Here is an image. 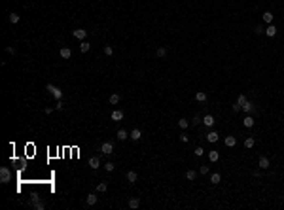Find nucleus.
I'll use <instances>...</instances> for the list:
<instances>
[{
	"label": "nucleus",
	"mask_w": 284,
	"mask_h": 210,
	"mask_svg": "<svg viewBox=\"0 0 284 210\" xmlns=\"http://www.w3.org/2000/svg\"><path fill=\"white\" fill-rule=\"evenodd\" d=\"M19 19H21V17H19L17 14H9V15H8V21H9V23H12V25L19 23Z\"/></svg>",
	"instance_id": "obj_22"
},
{
	"label": "nucleus",
	"mask_w": 284,
	"mask_h": 210,
	"mask_svg": "<svg viewBox=\"0 0 284 210\" xmlns=\"http://www.w3.org/2000/svg\"><path fill=\"white\" fill-rule=\"evenodd\" d=\"M106 189H108V186H106V184H99V186H97V191H99V193H104V191H106Z\"/></svg>",
	"instance_id": "obj_32"
},
{
	"label": "nucleus",
	"mask_w": 284,
	"mask_h": 210,
	"mask_svg": "<svg viewBox=\"0 0 284 210\" xmlns=\"http://www.w3.org/2000/svg\"><path fill=\"white\" fill-rule=\"evenodd\" d=\"M63 101H57V106H55V108H57V110H63Z\"/></svg>",
	"instance_id": "obj_43"
},
{
	"label": "nucleus",
	"mask_w": 284,
	"mask_h": 210,
	"mask_svg": "<svg viewBox=\"0 0 284 210\" xmlns=\"http://www.w3.org/2000/svg\"><path fill=\"white\" fill-rule=\"evenodd\" d=\"M32 206H34L36 210H44V208H45V206H44V203H36V205H32Z\"/></svg>",
	"instance_id": "obj_40"
},
{
	"label": "nucleus",
	"mask_w": 284,
	"mask_h": 210,
	"mask_svg": "<svg viewBox=\"0 0 284 210\" xmlns=\"http://www.w3.org/2000/svg\"><path fill=\"white\" fill-rule=\"evenodd\" d=\"M208 159H210L212 163H216V161L220 159V153H218V151H208Z\"/></svg>",
	"instance_id": "obj_23"
},
{
	"label": "nucleus",
	"mask_w": 284,
	"mask_h": 210,
	"mask_svg": "<svg viewBox=\"0 0 284 210\" xmlns=\"http://www.w3.org/2000/svg\"><path fill=\"white\" fill-rule=\"evenodd\" d=\"M89 49H91V46L87 44V42H83V40H81V44H80V51H81V53H87Z\"/></svg>",
	"instance_id": "obj_26"
},
{
	"label": "nucleus",
	"mask_w": 284,
	"mask_h": 210,
	"mask_svg": "<svg viewBox=\"0 0 284 210\" xmlns=\"http://www.w3.org/2000/svg\"><path fill=\"white\" fill-rule=\"evenodd\" d=\"M117 138H119V140H125V138H129V132H127L125 129H119V131H117Z\"/></svg>",
	"instance_id": "obj_24"
},
{
	"label": "nucleus",
	"mask_w": 284,
	"mask_h": 210,
	"mask_svg": "<svg viewBox=\"0 0 284 210\" xmlns=\"http://www.w3.org/2000/svg\"><path fill=\"white\" fill-rule=\"evenodd\" d=\"M36 203H40V197H38V195H32L31 197V205H36Z\"/></svg>",
	"instance_id": "obj_37"
},
{
	"label": "nucleus",
	"mask_w": 284,
	"mask_h": 210,
	"mask_svg": "<svg viewBox=\"0 0 284 210\" xmlns=\"http://www.w3.org/2000/svg\"><path fill=\"white\" fill-rule=\"evenodd\" d=\"M258 167H260V169H269V159H267V157H260Z\"/></svg>",
	"instance_id": "obj_13"
},
{
	"label": "nucleus",
	"mask_w": 284,
	"mask_h": 210,
	"mask_svg": "<svg viewBox=\"0 0 284 210\" xmlns=\"http://www.w3.org/2000/svg\"><path fill=\"white\" fill-rule=\"evenodd\" d=\"M218 138H220V134H218L216 131H210V132L207 134V140H208V142H218Z\"/></svg>",
	"instance_id": "obj_12"
},
{
	"label": "nucleus",
	"mask_w": 284,
	"mask_h": 210,
	"mask_svg": "<svg viewBox=\"0 0 284 210\" xmlns=\"http://www.w3.org/2000/svg\"><path fill=\"white\" fill-rule=\"evenodd\" d=\"M178 127H180V129H188L189 127V121H188V119H178Z\"/></svg>",
	"instance_id": "obj_28"
},
{
	"label": "nucleus",
	"mask_w": 284,
	"mask_h": 210,
	"mask_svg": "<svg viewBox=\"0 0 284 210\" xmlns=\"http://www.w3.org/2000/svg\"><path fill=\"white\" fill-rule=\"evenodd\" d=\"M244 102H246V97H244V95H239V97H237V104H239V106H243Z\"/></svg>",
	"instance_id": "obj_33"
},
{
	"label": "nucleus",
	"mask_w": 284,
	"mask_h": 210,
	"mask_svg": "<svg viewBox=\"0 0 284 210\" xmlns=\"http://www.w3.org/2000/svg\"><path fill=\"white\" fill-rule=\"evenodd\" d=\"M104 53L108 55V57H112V55H114V47L112 46H106V47H104Z\"/></svg>",
	"instance_id": "obj_34"
},
{
	"label": "nucleus",
	"mask_w": 284,
	"mask_h": 210,
	"mask_svg": "<svg viewBox=\"0 0 284 210\" xmlns=\"http://www.w3.org/2000/svg\"><path fill=\"white\" fill-rule=\"evenodd\" d=\"M277 30H279V28L275 27V25H267V28H265V34L269 38H273V36H277Z\"/></svg>",
	"instance_id": "obj_5"
},
{
	"label": "nucleus",
	"mask_w": 284,
	"mask_h": 210,
	"mask_svg": "<svg viewBox=\"0 0 284 210\" xmlns=\"http://www.w3.org/2000/svg\"><path fill=\"white\" fill-rule=\"evenodd\" d=\"M195 155H197V157L205 155V150H203V148H201V146H199V148H195Z\"/></svg>",
	"instance_id": "obj_35"
},
{
	"label": "nucleus",
	"mask_w": 284,
	"mask_h": 210,
	"mask_svg": "<svg viewBox=\"0 0 284 210\" xmlns=\"http://www.w3.org/2000/svg\"><path fill=\"white\" fill-rule=\"evenodd\" d=\"M244 148H254V138L248 136L246 140H244Z\"/></svg>",
	"instance_id": "obj_30"
},
{
	"label": "nucleus",
	"mask_w": 284,
	"mask_h": 210,
	"mask_svg": "<svg viewBox=\"0 0 284 210\" xmlns=\"http://www.w3.org/2000/svg\"><path fill=\"white\" fill-rule=\"evenodd\" d=\"M254 32H256V34H262V32H265V28H263L262 25H258V27L254 28Z\"/></svg>",
	"instance_id": "obj_38"
},
{
	"label": "nucleus",
	"mask_w": 284,
	"mask_h": 210,
	"mask_svg": "<svg viewBox=\"0 0 284 210\" xmlns=\"http://www.w3.org/2000/svg\"><path fill=\"white\" fill-rule=\"evenodd\" d=\"M110 117H112L114 121H121V119H123V112H121V110H114Z\"/></svg>",
	"instance_id": "obj_8"
},
{
	"label": "nucleus",
	"mask_w": 284,
	"mask_h": 210,
	"mask_svg": "<svg viewBox=\"0 0 284 210\" xmlns=\"http://www.w3.org/2000/svg\"><path fill=\"white\" fill-rule=\"evenodd\" d=\"M89 167L93 170H97L100 167V159H99V157H91V159H89Z\"/></svg>",
	"instance_id": "obj_7"
},
{
	"label": "nucleus",
	"mask_w": 284,
	"mask_h": 210,
	"mask_svg": "<svg viewBox=\"0 0 284 210\" xmlns=\"http://www.w3.org/2000/svg\"><path fill=\"white\" fill-rule=\"evenodd\" d=\"M180 140H182V142H188V140H189V136L186 134V132H182V134H180Z\"/></svg>",
	"instance_id": "obj_41"
},
{
	"label": "nucleus",
	"mask_w": 284,
	"mask_h": 210,
	"mask_svg": "<svg viewBox=\"0 0 284 210\" xmlns=\"http://www.w3.org/2000/svg\"><path fill=\"white\" fill-rule=\"evenodd\" d=\"M6 51H8V53H12V55H14V53H15V47H12V46H9V47H6Z\"/></svg>",
	"instance_id": "obj_44"
},
{
	"label": "nucleus",
	"mask_w": 284,
	"mask_h": 210,
	"mask_svg": "<svg viewBox=\"0 0 284 210\" xmlns=\"http://www.w3.org/2000/svg\"><path fill=\"white\" fill-rule=\"evenodd\" d=\"M59 55H61L63 59H70V57H72V49H70V47H63V49L59 51Z\"/></svg>",
	"instance_id": "obj_6"
},
{
	"label": "nucleus",
	"mask_w": 284,
	"mask_h": 210,
	"mask_svg": "<svg viewBox=\"0 0 284 210\" xmlns=\"http://www.w3.org/2000/svg\"><path fill=\"white\" fill-rule=\"evenodd\" d=\"M262 17H263V21H265L267 25H271V23H273V14H271V11H265V14H263Z\"/></svg>",
	"instance_id": "obj_21"
},
{
	"label": "nucleus",
	"mask_w": 284,
	"mask_h": 210,
	"mask_svg": "<svg viewBox=\"0 0 284 210\" xmlns=\"http://www.w3.org/2000/svg\"><path fill=\"white\" fill-rule=\"evenodd\" d=\"M138 206H140V201L136 199V197L129 199V208H133V210H135V208H138Z\"/></svg>",
	"instance_id": "obj_16"
},
{
	"label": "nucleus",
	"mask_w": 284,
	"mask_h": 210,
	"mask_svg": "<svg viewBox=\"0 0 284 210\" xmlns=\"http://www.w3.org/2000/svg\"><path fill=\"white\" fill-rule=\"evenodd\" d=\"M186 178L188 180H195L197 178V172H195V170H188V172H186Z\"/></svg>",
	"instance_id": "obj_29"
},
{
	"label": "nucleus",
	"mask_w": 284,
	"mask_h": 210,
	"mask_svg": "<svg viewBox=\"0 0 284 210\" xmlns=\"http://www.w3.org/2000/svg\"><path fill=\"white\" fill-rule=\"evenodd\" d=\"M72 36L78 38V40H85V38H87V30H85V28H76V30L72 32Z\"/></svg>",
	"instance_id": "obj_4"
},
{
	"label": "nucleus",
	"mask_w": 284,
	"mask_h": 210,
	"mask_svg": "<svg viewBox=\"0 0 284 210\" xmlns=\"http://www.w3.org/2000/svg\"><path fill=\"white\" fill-rule=\"evenodd\" d=\"M191 123H193V125H199V123H203V119L199 117V115H193V119H191Z\"/></svg>",
	"instance_id": "obj_36"
},
{
	"label": "nucleus",
	"mask_w": 284,
	"mask_h": 210,
	"mask_svg": "<svg viewBox=\"0 0 284 210\" xmlns=\"http://www.w3.org/2000/svg\"><path fill=\"white\" fill-rule=\"evenodd\" d=\"M100 151H102L104 155H112L114 153V144L112 142H104L102 146H100Z\"/></svg>",
	"instance_id": "obj_3"
},
{
	"label": "nucleus",
	"mask_w": 284,
	"mask_h": 210,
	"mask_svg": "<svg viewBox=\"0 0 284 210\" xmlns=\"http://www.w3.org/2000/svg\"><path fill=\"white\" fill-rule=\"evenodd\" d=\"M136 178H138V176H136L135 170H129V172H127V180H129L131 184H135V182H136Z\"/></svg>",
	"instance_id": "obj_19"
},
{
	"label": "nucleus",
	"mask_w": 284,
	"mask_h": 210,
	"mask_svg": "<svg viewBox=\"0 0 284 210\" xmlns=\"http://www.w3.org/2000/svg\"><path fill=\"white\" fill-rule=\"evenodd\" d=\"M224 142H226L227 148H233L235 144H237V138H235V136H226V140H224Z\"/></svg>",
	"instance_id": "obj_15"
},
{
	"label": "nucleus",
	"mask_w": 284,
	"mask_h": 210,
	"mask_svg": "<svg viewBox=\"0 0 284 210\" xmlns=\"http://www.w3.org/2000/svg\"><path fill=\"white\" fill-rule=\"evenodd\" d=\"M129 136H131L133 140H140V136H142V131H140V129H133V131L129 132Z\"/></svg>",
	"instance_id": "obj_9"
},
{
	"label": "nucleus",
	"mask_w": 284,
	"mask_h": 210,
	"mask_svg": "<svg viewBox=\"0 0 284 210\" xmlns=\"http://www.w3.org/2000/svg\"><path fill=\"white\" fill-rule=\"evenodd\" d=\"M155 53H157V57H167V49H165V47H157Z\"/></svg>",
	"instance_id": "obj_31"
},
{
	"label": "nucleus",
	"mask_w": 284,
	"mask_h": 210,
	"mask_svg": "<svg viewBox=\"0 0 284 210\" xmlns=\"http://www.w3.org/2000/svg\"><path fill=\"white\" fill-rule=\"evenodd\" d=\"M239 110H243V106H239L237 102H235V104H233V112H239Z\"/></svg>",
	"instance_id": "obj_42"
},
{
	"label": "nucleus",
	"mask_w": 284,
	"mask_h": 210,
	"mask_svg": "<svg viewBox=\"0 0 284 210\" xmlns=\"http://www.w3.org/2000/svg\"><path fill=\"white\" fill-rule=\"evenodd\" d=\"M199 172H201V174H208V167H207V165H203V167L199 169Z\"/></svg>",
	"instance_id": "obj_39"
},
{
	"label": "nucleus",
	"mask_w": 284,
	"mask_h": 210,
	"mask_svg": "<svg viewBox=\"0 0 284 210\" xmlns=\"http://www.w3.org/2000/svg\"><path fill=\"white\" fill-rule=\"evenodd\" d=\"M243 123H244V127H248V129H250V127H254V117H252V115H246Z\"/></svg>",
	"instance_id": "obj_18"
},
{
	"label": "nucleus",
	"mask_w": 284,
	"mask_h": 210,
	"mask_svg": "<svg viewBox=\"0 0 284 210\" xmlns=\"http://www.w3.org/2000/svg\"><path fill=\"white\" fill-rule=\"evenodd\" d=\"M195 101H197V102H205V101H207V93H203V91L195 93Z\"/></svg>",
	"instance_id": "obj_17"
},
{
	"label": "nucleus",
	"mask_w": 284,
	"mask_h": 210,
	"mask_svg": "<svg viewBox=\"0 0 284 210\" xmlns=\"http://www.w3.org/2000/svg\"><path fill=\"white\" fill-rule=\"evenodd\" d=\"M102 167H104V170H106V172H112V170L116 169V165H114L112 161H108V163H104Z\"/></svg>",
	"instance_id": "obj_27"
},
{
	"label": "nucleus",
	"mask_w": 284,
	"mask_h": 210,
	"mask_svg": "<svg viewBox=\"0 0 284 210\" xmlns=\"http://www.w3.org/2000/svg\"><path fill=\"white\" fill-rule=\"evenodd\" d=\"M45 89H47V91H49L51 95H53V99H55V101H61V99H63V91H61L59 87H55L53 83H47V85H45Z\"/></svg>",
	"instance_id": "obj_1"
},
{
	"label": "nucleus",
	"mask_w": 284,
	"mask_h": 210,
	"mask_svg": "<svg viewBox=\"0 0 284 210\" xmlns=\"http://www.w3.org/2000/svg\"><path fill=\"white\" fill-rule=\"evenodd\" d=\"M9 180H12V172H9V169L8 167H2V169H0V182L8 184Z\"/></svg>",
	"instance_id": "obj_2"
},
{
	"label": "nucleus",
	"mask_w": 284,
	"mask_h": 210,
	"mask_svg": "<svg viewBox=\"0 0 284 210\" xmlns=\"http://www.w3.org/2000/svg\"><path fill=\"white\" fill-rule=\"evenodd\" d=\"M108 101H110V104H117V102L121 101V97L117 95V93H114V95H110V99H108Z\"/></svg>",
	"instance_id": "obj_25"
},
{
	"label": "nucleus",
	"mask_w": 284,
	"mask_h": 210,
	"mask_svg": "<svg viewBox=\"0 0 284 210\" xmlns=\"http://www.w3.org/2000/svg\"><path fill=\"white\" fill-rule=\"evenodd\" d=\"M220 182H222V176H220L218 172H214V174L210 176V184H214V186H216V184H220Z\"/></svg>",
	"instance_id": "obj_20"
},
{
	"label": "nucleus",
	"mask_w": 284,
	"mask_h": 210,
	"mask_svg": "<svg viewBox=\"0 0 284 210\" xmlns=\"http://www.w3.org/2000/svg\"><path fill=\"white\" fill-rule=\"evenodd\" d=\"M97 199H99V197L95 195V193H89V195H87V206H95L97 205Z\"/></svg>",
	"instance_id": "obj_10"
},
{
	"label": "nucleus",
	"mask_w": 284,
	"mask_h": 210,
	"mask_svg": "<svg viewBox=\"0 0 284 210\" xmlns=\"http://www.w3.org/2000/svg\"><path fill=\"white\" fill-rule=\"evenodd\" d=\"M243 110H244V112H246V114H252V112H254V102H244V104H243Z\"/></svg>",
	"instance_id": "obj_14"
},
{
	"label": "nucleus",
	"mask_w": 284,
	"mask_h": 210,
	"mask_svg": "<svg viewBox=\"0 0 284 210\" xmlns=\"http://www.w3.org/2000/svg\"><path fill=\"white\" fill-rule=\"evenodd\" d=\"M203 123L207 125V127H212V125H214V115H210V114H207L203 117Z\"/></svg>",
	"instance_id": "obj_11"
}]
</instances>
